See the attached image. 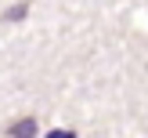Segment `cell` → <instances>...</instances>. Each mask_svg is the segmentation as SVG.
I'll return each instance as SVG.
<instances>
[{"mask_svg":"<svg viewBox=\"0 0 148 138\" xmlns=\"http://www.w3.org/2000/svg\"><path fill=\"white\" fill-rule=\"evenodd\" d=\"M11 138H36V120H18V123H11Z\"/></svg>","mask_w":148,"mask_h":138,"instance_id":"6da1fadb","label":"cell"},{"mask_svg":"<svg viewBox=\"0 0 148 138\" xmlns=\"http://www.w3.org/2000/svg\"><path fill=\"white\" fill-rule=\"evenodd\" d=\"M47 138H72V131H54V135H47Z\"/></svg>","mask_w":148,"mask_h":138,"instance_id":"7a4b0ae2","label":"cell"}]
</instances>
